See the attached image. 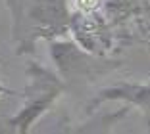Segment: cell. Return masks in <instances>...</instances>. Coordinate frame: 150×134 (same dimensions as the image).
<instances>
[{"label":"cell","mask_w":150,"mask_h":134,"mask_svg":"<svg viewBox=\"0 0 150 134\" xmlns=\"http://www.w3.org/2000/svg\"><path fill=\"white\" fill-rule=\"evenodd\" d=\"M67 4L69 0H8L18 52H31L37 40L64 35L69 25Z\"/></svg>","instance_id":"1"},{"label":"cell","mask_w":150,"mask_h":134,"mask_svg":"<svg viewBox=\"0 0 150 134\" xmlns=\"http://www.w3.org/2000/svg\"><path fill=\"white\" fill-rule=\"evenodd\" d=\"M29 73H31V84L27 90L25 104L18 115H13L8 121V126L18 132H27L62 92L60 81L50 71L42 69L39 63H31Z\"/></svg>","instance_id":"2"},{"label":"cell","mask_w":150,"mask_h":134,"mask_svg":"<svg viewBox=\"0 0 150 134\" xmlns=\"http://www.w3.org/2000/svg\"><path fill=\"white\" fill-rule=\"evenodd\" d=\"M106 100H121V102H129L133 105H139L144 113L150 115V84H131V82H123V84H115V86L104 88L94 100V105L106 102Z\"/></svg>","instance_id":"3"},{"label":"cell","mask_w":150,"mask_h":134,"mask_svg":"<svg viewBox=\"0 0 150 134\" xmlns=\"http://www.w3.org/2000/svg\"><path fill=\"white\" fill-rule=\"evenodd\" d=\"M98 4H100V0H75V10H79V12H93Z\"/></svg>","instance_id":"4"},{"label":"cell","mask_w":150,"mask_h":134,"mask_svg":"<svg viewBox=\"0 0 150 134\" xmlns=\"http://www.w3.org/2000/svg\"><path fill=\"white\" fill-rule=\"evenodd\" d=\"M2 94H12V90H10V88H6L4 84L0 82V96H2Z\"/></svg>","instance_id":"5"}]
</instances>
